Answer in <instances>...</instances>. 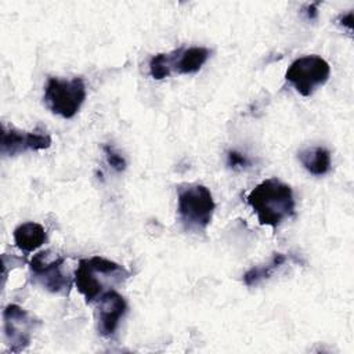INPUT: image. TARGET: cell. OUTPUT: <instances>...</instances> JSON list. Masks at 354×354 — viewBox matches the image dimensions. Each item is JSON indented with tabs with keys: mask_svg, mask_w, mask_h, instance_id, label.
Here are the masks:
<instances>
[{
	"mask_svg": "<svg viewBox=\"0 0 354 354\" xmlns=\"http://www.w3.org/2000/svg\"><path fill=\"white\" fill-rule=\"evenodd\" d=\"M261 225L278 227L295 214V198L290 185L277 177L257 184L246 198Z\"/></svg>",
	"mask_w": 354,
	"mask_h": 354,
	"instance_id": "1",
	"label": "cell"
},
{
	"mask_svg": "<svg viewBox=\"0 0 354 354\" xmlns=\"http://www.w3.org/2000/svg\"><path fill=\"white\" fill-rule=\"evenodd\" d=\"M129 275L130 272L123 266L101 256H93L79 261L73 281L86 303H93L104 292L112 289L111 286L127 279Z\"/></svg>",
	"mask_w": 354,
	"mask_h": 354,
	"instance_id": "2",
	"label": "cell"
},
{
	"mask_svg": "<svg viewBox=\"0 0 354 354\" xmlns=\"http://www.w3.org/2000/svg\"><path fill=\"white\" fill-rule=\"evenodd\" d=\"M216 203L210 189L202 184H183L177 188V213L183 227L191 232L205 231Z\"/></svg>",
	"mask_w": 354,
	"mask_h": 354,
	"instance_id": "3",
	"label": "cell"
},
{
	"mask_svg": "<svg viewBox=\"0 0 354 354\" xmlns=\"http://www.w3.org/2000/svg\"><path fill=\"white\" fill-rule=\"evenodd\" d=\"M84 100L86 86L82 77H48L44 87V102L53 113L71 119L77 113Z\"/></svg>",
	"mask_w": 354,
	"mask_h": 354,
	"instance_id": "4",
	"label": "cell"
},
{
	"mask_svg": "<svg viewBox=\"0 0 354 354\" xmlns=\"http://www.w3.org/2000/svg\"><path fill=\"white\" fill-rule=\"evenodd\" d=\"M330 75L329 64L319 55H304L295 59L285 73V79L303 97L311 95L324 86Z\"/></svg>",
	"mask_w": 354,
	"mask_h": 354,
	"instance_id": "5",
	"label": "cell"
},
{
	"mask_svg": "<svg viewBox=\"0 0 354 354\" xmlns=\"http://www.w3.org/2000/svg\"><path fill=\"white\" fill-rule=\"evenodd\" d=\"M65 259L51 254L50 250H41L33 254L29 267L35 281L53 293H68L72 279L62 271Z\"/></svg>",
	"mask_w": 354,
	"mask_h": 354,
	"instance_id": "6",
	"label": "cell"
},
{
	"mask_svg": "<svg viewBox=\"0 0 354 354\" xmlns=\"http://www.w3.org/2000/svg\"><path fill=\"white\" fill-rule=\"evenodd\" d=\"M3 330L8 351L21 353L32 340L36 321L18 304H8L3 311Z\"/></svg>",
	"mask_w": 354,
	"mask_h": 354,
	"instance_id": "7",
	"label": "cell"
},
{
	"mask_svg": "<svg viewBox=\"0 0 354 354\" xmlns=\"http://www.w3.org/2000/svg\"><path fill=\"white\" fill-rule=\"evenodd\" d=\"M51 145V137L44 131H22L1 123V153L15 156L26 151H41Z\"/></svg>",
	"mask_w": 354,
	"mask_h": 354,
	"instance_id": "8",
	"label": "cell"
},
{
	"mask_svg": "<svg viewBox=\"0 0 354 354\" xmlns=\"http://www.w3.org/2000/svg\"><path fill=\"white\" fill-rule=\"evenodd\" d=\"M127 311V303L122 295L115 289L104 292L97 300V328L98 333L104 337L112 336L120 319Z\"/></svg>",
	"mask_w": 354,
	"mask_h": 354,
	"instance_id": "9",
	"label": "cell"
},
{
	"mask_svg": "<svg viewBox=\"0 0 354 354\" xmlns=\"http://www.w3.org/2000/svg\"><path fill=\"white\" fill-rule=\"evenodd\" d=\"M170 55V65H171V72L188 75V73H195L198 72L203 64L207 61L210 57V50L206 47H181L177 48L171 53Z\"/></svg>",
	"mask_w": 354,
	"mask_h": 354,
	"instance_id": "10",
	"label": "cell"
},
{
	"mask_svg": "<svg viewBox=\"0 0 354 354\" xmlns=\"http://www.w3.org/2000/svg\"><path fill=\"white\" fill-rule=\"evenodd\" d=\"M46 239H47L46 231L39 223L26 221L19 224L14 230L15 246L25 253L35 252L46 242Z\"/></svg>",
	"mask_w": 354,
	"mask_h": 354,
	"instance_id": "11",
	"label": "cell"
},
{
	"mask_svg": "<svg viewBox=\"0 0 354 354\" xmlns=\"http://www.w3.org/2000/svg\"><path fill=\"white\" fill-rule=\"evenodd\" d=\"M297 158L313 176H324L330 169V152L324 147H311L299 151Z\"/></svg>",
	"mask_w": 354,
	"mask_h": 354,
	"instance_id": "12",
	"label": "cell"
},
{
	"mask_svg": "<svg viewBox=\"0 0 354 354\" xmlns=\"http://www.w3.org/2000/svg\"><path fill=\"white\" fill-rule=\"evenodd\" d=\"M286 263V256L283 253H274L266 264L254 266L243 274V282L246 286H256L261 281L268 279L279 267Z\"/></svg>",
	"mask_w": 354,
	"mask_h": 354,
	"instance_id": "13",
	"label": "cell"
},
{
	"mask_svg": "<svg viewBox=\"0 0 354 354\" xmlns=\"http://www.w3.org/2000/svg\"><path fill=\"white\" fill-rule=\"evenodd\" d=\"M149 75L156 79H165L171 75L170 55L166 53H159L149 59Z\"/></svg>",
	"mask_w": 354,
	"mask_h": 354,
	"instance_id": "14",
	"label": "cell"
},
{
	"mask_svg": "<svg viewBox=\"0 0 354 354\" xmlns=\"http://www.w3.org/2000/svg\"><path fill=\"white\" fill-rule=\"evenodd\" d=\"M102 149H104L105 159H106L108 165H109L113 170H116V171H123V170L126 169V159H124L119 152H116L113 147L105 144V145L102 147Z\"/></svg>",
	"mask_w": 354,
	"mask_h": 354,
	"instance_id": "15",
	"label": "cell"
},
{
	"mask_svg": "<svg viewBox=\"0 0 354 354\" xmlns=\"http://www.w3.org/2000/svg\"><path fill=\"white\" fill-rule=\"evenodd\" d=\"M227 165L231 169H243V167H248L250 165V162L243 153H241L238 151H228L227 152Z\"/></svg>",
	"mask_w": 354,
	"mask_h": 354,
	"instance_id": "16",
	"label": "cell"
},
{
	"mask_svg": "<svg viewBox=\"0 0 354 354\" xmlns=\"http://www.w3.org/2000/svg\"><path fill=\"white\" fill-rule=\"evenodd\" d=\"M321 3L319 1H315V3H310L307 4L304 8H303V14L306 15L307 19H315L317 15H318V6Z\"/></svg>",
	"mask_w": 354,
	"mask_h": 354,
	"instance_id": "17",
	"label": "cell"
},
{
	"mask_svg": "<svg viewBox=\"0 0 354 354\" xmlns=\"http://www.w3.org/2000/svg\"><path fill=\"white\" fill-rule=\"evenodd\" d=\"M340 24L342 25H346L347 28H348V30H351V28H353V25H351V22H353V12L351 11H348L346 15H340Z\"/></svg>",
	"mask_w": 354,
	"mask_h": 354,
	"instance_id": "18",
	"label": "cell"
}]
</instances>
